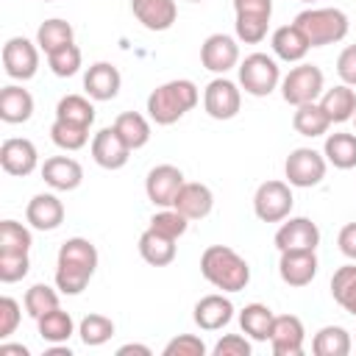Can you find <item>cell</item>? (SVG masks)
Returning <instances> with one entry per match:
<instances>
[{
    "label": "cell",
    "mask_w": 356,
    "mask_h": 356,
    "mask_svg": "<svg viewBox=\"0 0 356 356\" xmlns=\"http://www.w3.org/2000/svg\"><path fill=\"white\" fill-rule=\"evenodd\" d=\"M331 298L348 314L356 317V261L342 264V267L334 270V275H331Z\"/></svg>",
    "instance_id": "cell-33"
},
{
    "label": "cell",
    "mask_w": 356,
    "mask_h": 356,
    "mask_svg": "<svg viewBox=\"0 0 356 356\" xmlns=\"http://www.w3.org/2000/svg\"><path fill=\"white\" fill-rule=\"evenodd\" d=\"M36 325H39V337H42L44 342H50V345L67 342V339L75 334V323H72L70 312H64L61 306L53 309V312H47V314H42V317L36 320Z\"/></svg>",
    "instance_id": "cell-35"
},
{
    "label": "cell",
    "mask_w": 356,
    "mask_h": 356,
    "mask_svg": "<svg viewBox=\"0 0 356 356\" xmlns=\"http://www.w3.org/2000/svg\"><path fill=\"white\" fill-rule=\"evenodd\" d=\"M22 303H25L28 317L39 320L42 314H47V312L58 309V292H56L53 286H47V284H33V286L25 292Z\"/></svg>",
    "instance_id": "cell-39"
},
{
    "label": "cell",
    "mask_w": 356,
    "mask_h": 356,
    "mask_svg": "<svg viewBox=\"0 0 356 356\" xmlns=\"http://www.w3.org/2000/svg\"><path fill=\"white\" fill-rule=\"evenodd\" d=\"M211 353L214 356H250V342L242 334H225L222 339H217Z\"/></svg>",
    "instance_id": "cell-47"
},
{
    "label": "cell",
    "mask_w": 356,
    "mask_h": 356,
    "mask_svg": "<svg viewBox=\"0 0 356 356\" xmlns=\"http://www.w3.org/2000/svg\"><path fill=\"white\" fill-rule=\"evenodd\" d=\"M325 92V75L317 64L298 61L284 78H281V97L289 106H303V103H317L320 95Z\"/></svg>",
    "instance_id": "cell-6"
},
{
    "label": "cell",
    "mask_w": 356,
    "mask_h": 356,
    "mask_svg": "<svg viewBox=\"0 0 356 356\" xmlns=\"http://www.w3.org/2000/svg\"><path fill=\"white\" fill-rule=\"evenodd\" d=\"M3 70L14 81H31L39 70V44L25 36H11L3 44Z\"/></svg>",
    "instance_id": "cell-10"
},
{
    "label": "cell",
    "mask_w": 356,
    "mask_h": 356,
    "mask_svg": "<svg viewBox=\"0 0 356 356\" xmlns=\"http://www.w3.org/2000/svg\"><path fill=\"white\" fill-rule=\"evenodd\" d=\"M200 64L214 72V75H225L228 70H234L239 64V44L234 36L228 33H211L206 36V42L200 44Z\"/></svg>",
    "instance_id": "cell-13"
},
{
    "label": "cell",
    "mask_w": 356,
    "mask_h": 356,
    "mask_svg": "<svg viewBox=\"0 0 356 356\" xmlns=\"http://www.w3.org/2000/svg\"><path fill=\"white\" fill-rule=\"evenodd\" d=\"M192 317H195V325L197 328H203V331H220V328H225L234 320V303L222 292H214V295H206V298H200L195 303Z\"/></svg>",
    "instance_id": "cell-19"
},
{
    "label": "cell",
    "mask_w": 356,
    "mask_h": 356,
    "mask_svg": "<svg viewBox=\"0 0 356 356\" xmlns=\"http://www.w3.org/2000/svg\"><path fill=\"white\" fill-rule=\"evenodd\" d=\"M172 209H178L186 220H203V217H209L211 209H214V195H211V189H209L206 184H200V181H184V186H181L178 195H175Z\"/></svg>",
    "instance_id": "cell-22"
},
{
    "label": "cell",
    "mask_w": 356,
    "mask_h": 356,
    "mask_svg": "<svg viewBox=\"0 0 356 356\" xmlns=\"http://www.w3.org/2000/svg\"><path fill=\"white\" fill-rule=\"evenodd\" d=\"M8 353H17V356H28V348L25 345H11V342H0V356H8Z\"/></svg>",
    "instance_id": "cell-52"
},
{
    "label": "cell",
    "mask_w": 356,
    "mask_h": 356,
    "mask_svg": "<svg viewBox=\"0 0 356 356\" xmlns=\"http://www.w3.org/2000/svg\"><path fill=\"white\" fill-rule=\"evenodd\" d=\"M47 67H50V72L58 75V78L75 75V72L81 70V47L72 42V44H64V47L47 53Z\"/></svg>",
    "instance_id": "cell-41"
},
{
    "label": "cell",
    "mask_w": 356,
    "mask_h": 356,
    "mask_svg": "<svg viewBox=\"0 0 356 356\" xmlns=\"http://www.w3.org/2000/svg\"><path fill=\"white\" fill-rule=\"evenodd\" d=\"M203 108L211 120H234L242 108V89L225 75H217L203 89Z\"/></svg>",
    "instance_id": "cell-9"
},
{
    "label": "cell",
    "mask_w": 356,
    "mask_h": 356,
    "mask_svg": "<svg viewBox=\"0 0 356 356\" xmlns=\"http://www.w3.org/2000/svg\"><path fill=\"white\" fill-rule=\"evenodd\" d=\"M39 164V153H36V145L25 136H11L0 145V167L8 172V175H17V178H25L36 170Z\"/></svg>",
    "instance_id": "cell-15"
},
{
    "label": "cell",
    "mask_w": 356,
    "mask_h": 356,
    "mask_svg": "<svg viewBox=\"0 0 356 356\" xmlns=\"http://www.w3.org/2000/svg\"><path fill=\"white\" fill-rule=\"evenodd\" d=\"M131 353H136V356H150L153 350H150L147 345H139V342H128V345H120V348H117V356H131Z\"/></svg>",
    "instance_id": "cell-51"
},
{
    "label": "cell",
    "mask_w": 356,
    "mask_h": 356,
    "mask_svg": "<svg viewBox=\"0 0 356 356\" xmlns=\"http://www.w3.org/2000/svg\"><path fill=\"white\" fill-rule=\"evenodd\" d=\"M56 120L92 128V122H95V106H92L89 97H83V95H64V97L56 103Z\"/></svg>",
    "instance_id": "cell-36"
},
{
    "label": "cell",
    "mask_w": 356,
    "mask_h": 356,
    "mask_svg": "<svg viewBox=\"0 0 356 356\" xmlns=\"http://www.w3.org/2000/svg\"><path fill=\"white\" fill-rule=\"evenodd\" d=\"M33 245L31 231L17 220L0 222V253H28Z\"/></svg>",
    "instance_id": "cell-38"
},
{
    "label": "cell",
    "mask_w": 356,
    "mask_h": 356,
    "mask_svg": "<svg viewBox=\"0 0 356 356\" xmlns=\"http://www.w3.org/2000/svg\"><path fill=\"white\" fill-rule=\"evenodd\" d=\"M134 17L142 22L147 31H170L178 19V6L175 0H131Z\"/></svg>",
    "instance_id": "cell-23"
},
{
    "label": "cell",
    "mask_w": 356,
    "mask_h": 356,
    "mask_svg": "<svg viewBox=\"0 0 356 356\" xmlns=\"http://www.w3.org/2000/svg\"><path fill=\"white\" fill-rule=\"evenodd\" d=\"M197 100H200L197 86L189 78H175V81L156 86L147 95V117L156 125H172L186 111H192L197 106Z\"/></svg>",
    "instance_id": "cell-3"
},
{
    "label": "cell",
    "mask_w": 356,
    "mask_h": 356,
    "mask_svg": "<svg viewBox=\"0 0 356 356\" xmlns=\"http://www.w3.org/2000/svg\"><path fill=\"white\" fill-rule=\"evenodd\" d=\"M295 25L306 33L312 47H325V44H337L348 36V14L342 8H306L295 17Z\"/></svg>",
    "instance_id": "cell-4"
},
{
    "label": "cell",
    "mask_w": 356,
    "mask_h": 356,
    "mask_svg": "<svg viewBox=\"0 0 356 356\" xmlns=\"http://www.w3.org/2000/svg\"><path fill=\"white\" fill-rule=\"evenodd\" d=\"M306 328L300 317L295 314H275L273 331H270V348L275 356H300L303 353Z\"/></svg>",
    "instance_id": "cell-16"
},
{
    "label": "cell",
    "mask_w": 356,
    "mask_h": 356,
    "mask_svg": "<svg viewBox=\"0 0 356 356\" xmlns=\"http://www.w3.org/2000/svg\"><path fill=\"white\" fill-rule=\"evenodd\" d=\"M300 3H317V0H300Z\"/></svg>",
    "instance_id": "cell-54"
},
{
    "label": "cell",
    "mask_w": 356,
    "mask_h": 356,
    "mask_svg": "<svg viewBox=\"0 0 356 356\" xmlns=\"http://www.w3.org/2000/svg\"><path fill=\"white\" fill-rule=\"evenodd\" d=\"M273 242H275L278 253H284V250H317L320 228L309 217H286L278 225Z\"/></svg>",
    "instance_id": "cell-11"
},
{
    "label": "cell",
    "mask_w": 356,
    "mask_h": 356,
    "mask_svg": "<svg viewBox=\"0 0 356 356\" xmlns=\"http://www.w3.org/2000/svg\"><path fill=\"white\" fill-rule=\"evenodd\" d=\"M270 47H273V53H275L281 61H286V64L303 61L306 53L312 50L306 33H303L295 22H292V25H281V28H275L273 36H270Z\"/></svg>",
    "instance_id": "cell-24"
},
{
    "label": "cell",
    "mask_w": 356,
    "mask_h": 356,
    "mask_svg": "<svg viewBox=\"0 0 356 356\" xmlns=\"http://www.w3.org/2000/svg\"><path fill=\"white\" fill-rule=\"evenodd\" d=\"M42 178L56 192H72L83 181V167L72 156H50L42 164Z\"/></svg>",
    "instance_id": "cell-21"
},
{
    "label": "cell",
    "mask_w": 356,
    "mask_h": 356,
    "mask_svg": "<svg viewBox=\"0 0 356 356\" xmlns=\"http://www.w3.org/2000/svg\"><path fill=\"white\" fill-rule=\"evenodd\" d=\"M25 220L36 231H56L64 222V203L53 192H39L25 206Z\"/></svg>",
    "instance_id": "cell-18"
},
{
    "label": "cell",
    "mask_w": 356,
    "mask_h": 356,
    "mask_svg": "<svg viewBox=\"0 0 356 356\" xmlns=\"http://www.w3.org/2000/svg\"><path fill=\"white\" fill-rule=\"evenodd\" d=\"M323 156L337 170H353L356 167V134H348V131L328 134L323 145Z\"/></svg>",
    "instance_id": "cell-27"
},
{
    "label": "cell",
    "mask_w": 356,
    "mask_h": 356,
    "mask_svg": "<svg viewBox=\"0 0 356 356\" xmlns=\"http://www.w3.org/2000/svg\"><path fill=\"white\" fill-rule=\"evenodd\" d=\"M114 128H117V134L125 139V145H128L131 150H139V147H145V145L150 142V122H147V117L139 114V111H122V114H117Z\"/></svg>",
    "instance_id": "cell-32"
},
{
    "label": "cell",
    "mask_w": 356,
    "mask_h": 356,
    "mask_svg": "<svg viewBox=\"0 0 356 356\" xmlns=\"http://www.w3.org/2000/svg\"><path fill=\"white\" fill-rule=\"evenodd\" d=\"M72 42H75V31L67 19L53 17V19H44L36 28V44H39V50H44V56L64 47V44H72Z\"/></svg>",
    "instance_id": "cell-34"
},
{
    "label": "cell",
    "mask_w": 356,
    "mask_h": 356,
    "mask_svg": "<svg viewBox=\"0 0 356 356\" xmlns=\"http://www.w3.org/2000/svg\"><path fill=\"white\" fill-rule=\"evenodd\" d=\"M189 3H203V0H189Z\"/></svg>",
    "instance_id": "cell-55"
},
{
    "label": "cell",
    "mask_w": 356,
    "mask_h": 356,
    "mask_svg": "<svg viewBox=\"0 0 356 356\" xmlns=\"http://www.w3.org/2000/svg\"><path fill=\"white\" fill-rule=\"evenodd\" d=\"M147 228H153V231H159V234H164V236H170V239H175L178 242V236H184L186 234V228H189V220L178 211V209H161V211H156L153 217H150V225Z\"/></svg>",
    "instance_id": "cell-42"
},
{
    "label": "cell",
    "mask_w": 356,
    "mask_h": 356,
    "mask_svg": "<svg viewBox=\"0 0 356 356\" xmlns=\"http://www.w3.org/2000/svg\"><path fill=\"white\" fill-rule=\"evenodd\" d=\"M337 75L342 78V83L356 86V44H348L339 58H337Z\"/></svg>",
    "instance_id": "cell-49"
},
{
    "label": "cell",
    "mask_w": 356,
    "mask_h": 356,
    "mask_svg": "<svg viewBox=\"0 0 356 356\" xmlns=\"http://www.w3.org/2000/svg\"><path fill=\"white\" fill-rule=\"evenodd\" d=\"M33 117V95L22 86H3L0 92V120L8 125L28 122Z\"/></svg>",
    "instance_id": "cell-25"
},
{
    "label": "cell",
    "mask_w": 356,
    "mask_h": 356,
    "mask_svg": "<svg viewBox=\"0 0 356 356\" xmlns=\"http://www.w3.org/2000/svg\"><path fill=\"white\" fill-rule=\"evenodd\" d=\"M50 139H53V145L61 147V150H81V147L89 142V128L53 120V125H50Z\"/></svg>",
    "instance_id": "cell-40"
},
{
    "label": "cell",
    "mask_w": 356,
    "mask_h": 356,
    "mask_svg": "<svg viewBox=\"0 0 356 356\" xmlns=\"http://www.w3.org/2000/svg\"><path fill=\"white\" fill-rule=\"evenodd\" d=\"M236 17H273V0H234Z\"/></svg>",
    "instance_id": "cell-48"
},
{
    "label": "cell",
    "mask_w": 356,
    "mask_h": 356,
    "mask_svg": "<svg viewBox=\"0 0 356 356\" xmlns=\"http://www.w3.org/2000/svg\"><path fill=\"white\" fill-rule=\"evenodd\" d=\"M295 206L292 186L286 181H264L253 195V211L261 222H284Z\"/></svg>",
    "instance_id": "cell-8"
},
{
    "label": "cell",
    "mask_w": 356,
    "mask_h": 356,
    "mask_svg": "<svg viewBox=\"0 0 356 356\" xmlns=\"http://www.w3.org/2000/svg\"><path fill=\"white\" fill-rule=\"evenodd\" d=\"M19 317H22L19 303H17L14 298H8V295L0 298V339H8V337L17 331Z\"/></svg>",
    "instance_id": "cell-46"
},
{
    "label": "cell",
    "mask_w": 356,
    "mask_h": 356,
    "mask_svg": "<svg viewBox=\"0 0 356 356\" xmlns=\"http://www.w3.org/2000/svg\"><path fill=\"white\" fill-rule=\"evenodd\" d=\"M353 345H356V337H353Z\"/></svg>",
    "instance_id": "cell-56"
},
{
    "label": "cell",
    "mask_w": 356,
    "mask_h": 356,
    "mask_svg": "<svg viewBox=\"0 0 356 356\" xmlns=\"http://www.w3.org/2000/svg\"><path fill=\"white\" fill-rule=\"evenodd\" d=\"M181 186H184V172L175 164H156L145 178L147 200L159 209H170Z\"/></svg>",
    "instance_id": "cell-12"
},
{
    "label": "cell",
    "mask_w": 356,
    "mask_h": 356,
    "mask_svg": "<svg viewBox=\"0 0 356 356\" xmlns=\"http://www.w3.org/2000/svg\"><path fill=\"white\" fill-rule=\"evenodd\" d=\"M236 70H239V89H245V95H253V97H267L281 83V67L267 53L245 56V61Z\"/></svg>",
    "instance_id": "cell-5"
},
{
    "label": "cell",
    "mask_w": 356,
    "mask_h": 356,
    "mask_svg": "<svg viewBox=\"0 0 356 356\" xmlns=\"http://www.w3.org/2000/svg\"><path fill=\"white\" fill-rule=\"evenodd\" d=\"M273 323H275V314L264 303H248L239 312V325H242V331L253 342H267L270 339V331H273Z\"/></svg>",
    "instance_id": "cell-29"
},
{
    "label": "cell",
    "mask_w": 356,
    "mask_h": 356,
    "mask_svg": "<svg viewBox=\"0 0 356 356\" xmlns=\"http://www.w3.org/2000/svg\"><path fill=\"white\" fill-rule=\"evenodd\" d=\"M337 245H339V253L342 256H348L350 261H356V222H348V225L339 228Z\"/></svg>",
    "instance_id": "cell-50"
},
{
    "label": "cell",
    "mask_w": 356,
    "mask_h": 356,
    "mask_svg": "<svg viewBox=\"0 0 356 356\" xmlns=\"http://www.w3.org/2000/svg\"><path fill=\"white\" fill-rule=\"evenodd\" d=\"M47 356H72V350H70V348H64V342H58V345L47 348Z\"/></svg>",
    "instance_id": "cell-53"
},
{
    "label": "cell",
    "mask_w": 356,
    "mask_h": 356,
    "mask_svg": "<svg viewBox=\"0 0 356 356\" xmlns=\"http://www.w3.org/2000/svg\"><path fill=\"white\" fill-rule=\"evenodd\" d=\"M97 270V248L83 239L72 236L58 248L56 259V289L61 295H81Z\"/></svg>",
    "instance_id": "cell-1"
},
{
    "label": "cell",
    "mask_w": 356,
    "mask_h": 356,
    "mask_svg": "<svg viewBox=\"0 0 356 356\" xmlns=\"http://www.w3.org/2000/svg\"><path fill=\"white\" fill-rule=\"evenodd\" d=\"M164 356H206V342L195 334H178L164 345Z\"/></svg>",
    "instance_id": "cell-45"
},
{
    "label": "cell",
    "mask_w": 356,
    "mask_h": 356,
    "mask_svg": "<svg viewBox=\"0 0 356 356\" xmlns=\"http://www.w3.org/2000/svg\"><path fill=\"white\" fill-rule=\"evenodd\" d=\"M325 156L314 147H295L286 161H284V175H286V184L289 186H298V189H309V186H317L323 178H325Z\"/></svg>",
    "instance_id": "cell-7"
},
{
    "label": "cell",
    "mask_w": 356,
    "mask_h": 356,
    "mask_svg": "<svg viewBox=\"0 0 356 356\" xmlns=\"http://www.w3.org/2000/svg\"><path fill=\"white\" fill-rule=\"evenodd\" d=\"M78 337H81V342L89 345V348L106 345V342L114 337V323H111V317H106V314H86V317L78 323Z\"/></svg>",
    "instance_id": "cell-37"
},
{
    "label": "cell",
    "mask_w": 356,
    "mask_h": 356,
    "mask_svg": "<svg viewBox=\"0 0 356 356\" xmlns=\"http://www.w3.org/2000/svg\"><path fill=\"white\" fill-rule=\"evenodd\" d=\"M353 122H356V114H353Z\"/></svg>",
    "instance_id": "cell-57"
},
{
    "label": "cell",
    "mask_w": 356,
    "mask_h": 356,
    "mask_svg": "<svg viewBox=\"0 0 356 356\" xmlns=\"http://www.w3.org/2000/svg\"><path fill=\"white\" fill-rule=\"evenodd\" d=\"M234 28H236V39H239V42H245V44H259V42L267 36L270 19H264V17H236Z\"/></svg>",
    "instance_id": "cell-44"
},
{
    "label": "cell",
    "mask_w": 356,
    "mask_h": 356,
    "mask_svg": "<svg viewBox=\"0 0 356 356\" xmlns=\"http://www.w3.org/2000/svg\"><path fill=\"white\" fill-rule=\"evenodd\" d=\"M89 150H92L95 164L103 167V170H120V167H125L128 159H131V147L125 145V139L117 134L114 125L100 128V131L92 136Z\"/></svg>",
    "instance_id": "cell-14"
},
{
    "label": "cell",
    "mask_w": 356,
    "mask_h": 356,
    "mask_svg": "<svg viewBox=\"0 0 356 356\" xmlns=\"http://www.w3.org/2000/svg\"><path fill=\"white\" fill-rule=\"evenodd\" d=\"M278 275L286 286H309L317 275L314 250H284L278 259Z\"/></svg>",
    "instance_id": "cell-17"
},
{
    "label": "cell",
    "mask_w": 356,
    "mask_h": 356,
    "mask_svg": "<svg viewBox=\"0 0 356 356\" xmlns=\"http://www.w3.org/2000/svg\"><path fill=\"white\" fill-rule=\"evenodd\" d=\"M200 273L220 292H242L250 284V264L228 245H209L200 256Z\"/></svg>",
    "instance_id": "cell-2"
},
{
    "label": "cell",
    "mask_w": 356,
    "mask_h": 356,
    "mask_svg": "<svg viewBox=\"0 0 356 356\" xmlns=\"http://www.w3.org/2000/svg\"><path fill=\"white\" fill-rule=\"evenodd\" d=\"M120 86H122V75L108 61L92 64L83 75V92L92 100H114L120 95Z\"/></svg>",
    "instance_id": "cell-20"
},
{
    "label": "cell",
    "mask_w": 356,
    "mask_h": 356,
    "mask_svg": "<svg viewBox=\"0 0 356 356\" xmlns=\"http://www.w3.org/2000/svg\"><path fill=\"white\" fill-rule=\"evenodd\" d=\"M314 356H348L353 350V337L342 325H323L312 339Z\"/></svg>",
    "instance_id": "cell-30"
},
{
    "label": "cell",
    "mask_w": 356,
    "mask_h": 356,
    "mask_svg": "<svg viewBox=\"0 0 356 356\" xmlns=\"http://www.w3.org/2000/svg\"><path fill=\"white\" fill-rule=\"evenodd\" d=\"M136 248H139V256L153 267H167L175 259V239H170V236H164V234H159L153 228H147L139 236Z\"/></svg>",
    "instance_id": "cell-28"
},
{
    "label": "cell",
    "mask_w": 356,
    "mask_h": 356,
    "mask_svg": "<svg viewBox=\"0 0 356 356\" xmlns=\"http://www.w3.org/2000/svg\"><path fill=\"white\" fill-rule=\"evenodd\" d=\"M44 3H53V0H44Z\"/></svg>",
    "instance_id": "cell-58"
},
{
    "label": "cell",
    "mask_w": 356,
    "mask_h": 356,
    "mask_svg": "<svg viewBox=\"0 0 356 356\" xmlns=\"http://www.w3.org/2000/svg\"><path fill=\"white\" fill-rule=\"evenodd\" d=\"M317 103L323 106V111L328 114L331 122H348L356 114V92L348 83H337V86L325 89Z\"/></svg>",
    "instance_id": "cell-26"
},
{
    "label": "cell",
    "mask_w": 356,
    "mask_h": 356,
    "mask_svg": "<svg viewBox=\"0 0 356 356\" xmlns=\"http://www.w3.org/2000/svg\"><path fill=\"white\" fill-rule=\"evenodd\" d=\"M31 259L28 253H0V281L3 284H17L28 275Z\"/></svg>",
    "instance_id": "cell-43"
},
{
    "label": "cell",
    "mask_w": 356,
    "mask_h": 356,
    "mask_svg": "<svg viewBox=\"0 0 356 356\" xmlns=\"http://www.w3.org/2000/svg\"><path fill=\"white\" fill-rule=\"evenodd\" d=\"M292 128L300 134V136H323L328 128H331V120L328 114L323 111L320 103H303V106H295V114H292Z\"/></svg>",
    "instance_id": "cell-31"
}]
</instances>
